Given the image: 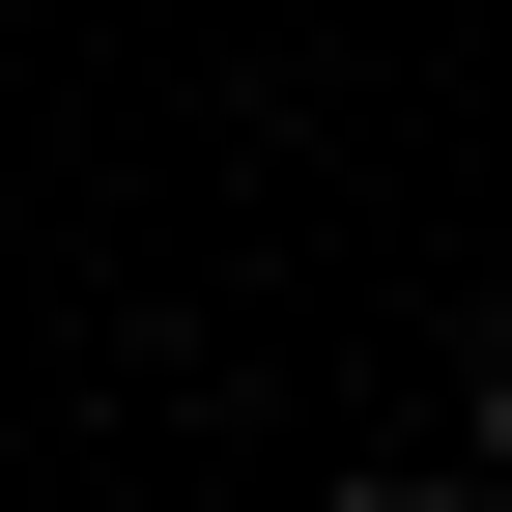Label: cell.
<instances>
[{
  "instance_id": "obj_1",
  "label": "cell",
  "mask_w": 512,
  "mask_h": 512,
  "mask_svg": "<svg viewBox=\"0 0 512 512\" xmlns=\"http://www.w3.org/2000/svg\"><path fill=\"white\" fill-rule=\"evenodd\" d=\"M342 512H484V484H342Z\"/></svg>"
}]
</instances>
